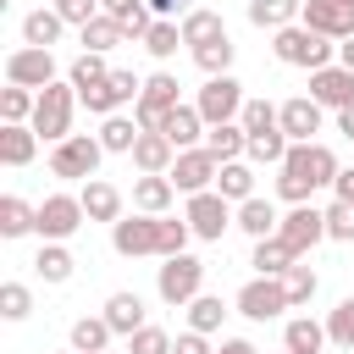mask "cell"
I'll list each match as a JSON object with an SVG mask.
<instances>
[{"label":"cell","instance_id":"cell-53","mask_svg":"<svg viewBox=\"0 0 354 354\" xmlns=\"http://www.w3.org/2000/svg\"><path fill=\"white\" fill-rule=\"evenodd\" d=\"M144 6H149V11H155V17H160V22H171V17H177V11H183V17H188V0H144Z\"/></svg>","mask_w":354,"mask_h":354},{"label":"cell","instance_id":"cell-1","mask_svg":"<svg viewBox=\"0 0 354 354\" xmlns=\"http://www.w3.org/2000/svg\"><path fill=\"white\" fill-rule=\"evenodd\" d=\"M188 238H194V227L183 216H144V210H133V216H122L111 227V249L122 260H144V254L171 260V254H188Z\"/></svg>","mask_w":354,"mask_h":354},{"label":"cell","instance_id":"cell-5","mask_svg":"<svg viewBox=\"0 0 354 354\" xmlns=\"http://www.w3.org/2000/svg\"><path fill=\"white\" fill-rule=\"evenodd\" d=\"M100 160H105V144H100V138H88V133H72V138H61V144L50 149V177H66V183H94Z\"/></svg>","mask_w":354,"mask_h":354},{"label":"cell","instance_id":"cell-38","mask_svg":"<svg viewBox=\"0 0 354 354\" xmlns=\"http://www.w3.org/2000/svg\"><path fill=\"white\" fill-rule=\"evenodd\" d=\"M326 343L343 348V354H354V293H343L337 310H326Z\"/></svg>","mask_w":354,"mask_h":354},{"label":"cell","instance_id":"cell-19","mask_svg":"<svg viewBox=\"0 0 354 354\" xmlns=\"http://www.w3.org/2000/svg\"><path fill=\"white\" fill-rule=\"evenodd\" d=\"M127 160L138 166V177H166L171 160H177V144H171L166 133H138V144H133Z\"/></svg>","mask_w":354,"mask_h":354},{"label":"cell","instance_id":"cell-55","mask_svg":"<svg viewBox=\"0 0 354 354\" xmlns=\"http://www.w3.org/2000/svg\"><path fill=\"white\" fill-rule=\"evenodd\" d=\"M216 354H260V348H254L249 337H221V348H216Z\"/></svg>","mask_w":354,"mask_h":354},{"label":"cell","instance_id":"cell-39","mask_svg":"<svg viewBox=\"0 0 354 354\" xmlns=\"http://www.w3.org/2000/svg\"><path fill=\"white\" fill-rule=\"evenodd\" d=\"M111 77V66H105V55H94V50H83L72 66H66V83L77 88V94H88V88H100Z\"/></svg>","mask_w":354,"mask_h":354},{"label":"cell","instance_id":"cell-46","mask_svg":"<svg viewBox=\"0 0 354 354\" xmlns=\"http://www.w3.org/2000/svg\"><path fill=\"white\" fill-rule=\"evenodd\" d=\"M177 44H183V28L155 17V22H149V33H144V50H149L155 61H171V55H177Z\"/></svg>","mask_w":354,"mask_h":354},{"label":"cell","instance_id":"cell-56","mask_svg":"<svg viewBox=\"0 0 354 354\" xmlns=\"http://www.w3.org/2000/svg\"><path fill=\"white\" fill-rule=\"evenodd\" d=\"M337 133H343V138H354V105H348V111H337Z\"/></svg>","mask_w":354,"mask_h":354},{"label":"cell","instance_id":"cell-10","mask_svg":"<svg viewBox=\"0 0 354 354\" xmlns=\"http://www.w3.org/2000/svg\"><path fill=\"white\" fill-rule=\"evenodd\" d=\"M83 221H88V216H83V199H77V194H44V199H39V227H33V232H39L44 243H66Z\"/></svg>","mask_w":354,"mask_h":354},{"label":"cell","instance_id":"cell-58","mask_svg":"<svg viewBox=\"0 0 354 354\" xmlns=\"http://www.w3.org/2000/svg\"><path fill=\"white\" fill-rule=\"evenodd\" d=\"M105 354H116V348H105Z\"/></svg>","mask_w":354,"mask_h":354},{"label":"cell","instance_id":"cell-50","mask_svg":"<svg viewBox=\"0 0 354 354\" xmlns=\"http://www.w3.org/2000/svg\"><path fill=\"white\" fill-rule=\"evenodd\" d=\"M171 343H177V337H166L160 326H144V332L127 337V354H171Z\"/></svg>","mask_w":354,"mask_h":354},{"label":"cell","instance_id":"cell-44","mask_svg":"<svg viewBox=\"0 0 354 354\" xmlns=\"http://www.w3.org/2000/svg\"><path fill=\"white\" fill-rule=\"evenodd\" d=\"M232 55H238L232 33H227V39H216V44H205V50H194V61H199V72H205V77H227V72H232Z\"/></svg>","mask_w":354,"mask_h":354},{"label":"cell","instance_id":"cell-13","mask_svg":"<svg viewBox=\"0 0 354 354\" xmlns=\"http://www.w3.org/2000/svg\"><path fill=\"white\" fill-rule=\"evenodd\" d=\"M6 83L11 88H50L55 83V55L50 50H33V44H22V50H11L6 55Z\"/></svg>","mask_w":354,"mask_h":354},{"label":"cell","instance_id":"cell-4","mask_svg":"<svg viewBox=\"0 0 354 354\" xmlns=\"http://www.w3.org/2000/svg\"><path fill=\"white\" fill-rule=\"evenodd\" d=\"M72 111H77V88L72 83H50V88H39V105H33V133L44 138V144H61V138H72Z\"/></svg>","mask_w":354,"mask_h":354},{"label":"cell","instance_id":"cell-24","mask_svg":"<svg viewBox=\"0 0 354 354\" xmlns=\"http://www.w3.org/2000/svg\"><path fill=\"white\" fill-rule=\"evenodd\" d=\"M77 199H83V216H88V221H111V227L122 221V194H116L105 177L83 183V194H77Z\"/></svg>","mask_w":354,"mask_h":354},{"label":"cell","instance_id":"cell-17","mask_svg":"<svg viewBox=\"0 0 354 354\" xmlns=\"http://www.w3.org/2000/svg\"><path fill=\"white\" fill-rule=\"evenodd\" d=\"M277 122H282L288 144H315V133H321L326 111H321L310 94H293V100H282V105H277Z\"/></svg>","mask_w":354,"mask_h":354},{"label":"cell","instance_id":"cell-40","mask_svg":"<svg viewBox=\"0 0 354 354\" xmlns=\"http://www.w3.org/2000/svg\"><path fill=\"white\" fill-rule=\"evenodd\" d=\"M288 149H293V144H288V133L277 127V133H254L243 160H249V166H282V160H288Z\"/></svg>","mask_w":354,"mask_h":354},{"label":"cell","instance_id":"cell-14","mask_svg":"<svg viewBox=\"0 0 354 354\" xmlns=\"http://www.w3.org/2000/svg\"><path fill=\"white\" fill-rule=\"evenodd\" d=\"M138 94H144V77H133V72H111L100 88L77 94V105H88V111L105 122V116H116L122 105H138Z\"/></svg>","mask_w":354,"mask_h":354},{"label":"cell","instance_id":"cell-8","mask_svg":"<svg viewBox=\"0 0 354 354\" xmlns=\"http://www.w3.org/2000/svg\"><path fill=\"white\" fill-rule=\"evenodd\" d=\"M243 83L227 72V77H205V88L194 94V111L205 116V127H221V122H238L243 116Z\"/></svg>","mask_w":354,"mask_h":354},{"label":"cell","instance_id":"cell-60","mask_svg":"<svg viewBox=\"0 0 354 354\" xmlns=\"http://www.w3.org/2000/svg\"><path fill=\"white\" fill-rule=\"evenodd\" d=\"M282 354H288V348H282Z\"/></svg>","mask_w":354,"mask_h":354},{"label":"cell","instance_id":"cell-21","mask_svg":"<svg viewBox=\"0 0 354 354\" xmlns=\"http://www.w3.org/2000/svg\"><path fill=\"white\" fill-rule=\"evenodd\" d=\"M105 321H111V332H116V337H133V332H144V326H149V321H144V299H138V293H127V288L105 299Z\"/></svg>","mask_w":354,"mask_h":354},{"label":"cell","instance_id":"cell-51","mask_svg":"<svg viewBox=\"0 0 354 354\" xmlns=\"http://www.w3.org/2000/svg\"><path fill=\"white\" fill-rule=\"evenodd\" d=\"M55 11H61V22L66 28H88L94 17H100V0H50Z\"/></svg>","mask_w":354,"mask_h":354},{"label":"cell","instance_id":"cell-49","mask_svg":"<svg viewBox=\"0 0 354 354\" xmlns=\"http://www.w3.org/2000/svg\"><path fill=\"white\" fill-rule=\"evenodd\" d=\"M326 238L354 243V205H343V199H332V205H326Z\"/></svg>","mask_w":354,"mask_h":354},{"label":"cell","instance_id":"cell-47","mask_svg":"<svg viewBox=\"0 0 354 354\" xmlns=\"http://www.w3.org/2000/svg\"><path fill=\"white\" fill-rule=\"evenodd\" d=\"M0 315L6 321H28L33 315V288L28 282H0Z\"/></svg>","mask_w":354,"mask_h":354},{"label":"cell","instance_id":"cell-20","mask_svg":"<svg viewBox=\"0 0 354 354\" xmlns=\"http://www.w3.org/2000/svg\"><path fill=\"white\" fill-rule=\"evenodd\" d=\"M277 221H282V210H277L271 199H260V194H254V199H243V205H238V221H232V227H238V232H249V238L260 243V238H277Z\"/></svg>","mask_w":354,"mask_h":354},{"label":"cell","instance_id":"cell-30","mask_svg":"<svg viewBox=\"0 0 354 354\" xmlns=\"http://www.w3.org/2000/svg\"><path fill=\"white\" fill-rule=\"evenodd\" d=\"M171 199H177L171 177H138L133 183V210H144V216H166Z\"/></svg>","mask_w":354,"mask_h":354},{"label":"cell","instance_id":"cell-22","mask_svg":"<svg viewBox=\"0 0 354 354\" xmlns=\"http://www.w3.org/2000/svg\"><path fill=\"white\" fill-rule=\"evenodd\" d=\"M61 33H66V22H61V11H55V6H39V11H28V17H22V44H33V50L61 44Z\"/></svg>","mask_w":354,"mask_h":354},{"label":"cell","instance_id":"cell-27","mask_svg":"<svg viewBox=\"0 0 354 354\" xmlns=\"http://www.w3.org/2000/svg\"><path fill=\"white\" fill-rule=\"evenodd\" d=\"M77 39H83V50H94V55H111V50H116V44H127L133 33H127L116 17H105V11H100L88 28H77Z\"/></svg>","mask_w":354,"mask_h":354},{"label":"cell","instance_id":"cell-31","mask_svg":"<svg viewBox=\"0 0 354 354\" xmlns=\"http://www.w3.org/2000/svg\"><path fill=\"white\" fill-rule=\"evenodd\" d=\"M177 149H199V138H205V116L194 111V105H177L171 116H166V127H160Z\"/></svg>","mask_w":354,"mask_h":354},{"label":"cell","instance_id":"cell-3","mask_svg":"<svg viewBox=\"0 0 354 354\" xmlns=\"http://www.w3.org/2000/svg\"><path fill=\"white\" fill-rule=\"evenodd\" d=\"M271 55H277L282 66H304V72H321V66H332V55H337V44H332L326 33H315V28H304V22H293V28H282V33H271Z\"/></svg>","mask_w":354,"mask_h":354},{"label":"cell","instance_id":"cell-36","mask_svg":"<svg viewBox=\"0 0 354 354\" xmlns=\"http://www.w3.org/2000/svg\"><path fill=\"white\" fill-rule=\"evenodd\" d=\"M293 260H299V254H293V249H288L282 238H260V243H254V254H249L254 277H282V271H288Z\"/></svg>","mask_w":354,"mask_h":354},{"label":"cell","instance_id":"cell-34","mask_svg":"<svg viewBox=\"0 0 354 354\" xmlns=\"http://www.w3.org/2000/svg\"><path fill=\"white\" fill-rule=\"evenodd\" d=\"M111 337H116V332H111L105 315H77V321H72V348H77V354H105Z\"/></svg>","mask_w":354,"mask_h":354},{"label":"cell","instance_id":"cell-32","mask_svg":"<svg viewBox=\"0 0 354 354\" xmlns=\"http://www.w3.org/2000/svg\"><path fill=\"white\" fill-rule=\"evenodd\" d=\"M39 155V133L33 127H6L0 122V166H28Z\"/></svg>","mask_w":354,"mask_h":354},{"label":"cell","instance_id":"cell-28","mask_svg":"<svg viewBox=\"0 0 354 354\" xmlns=\"http://www.w3.org/2000/svg\"><path fill=\"white\" fill-rule=\"evenodd\" d=\"M205 149H210L216 160H243V155H249V133H243V122L205 127Z\"/></svg>","mask_w":354,"mask_h":354},{"label":"cell","instance_id":"cell-48","mask_svg":"<svg viewBox=\"0 0 354 354\" xmlns=\"http://www.w3.org/2000/svg\"><path fill=\"white\" fill-rule=\"evenodd\" d=\"M238 122H243V133H249V138H254V133H277V127H282V122H277V105H271V100H249Z\"/></svg>","mask_w":354,"mask_h":354},{"label":"cell","instance_id":"cell-26","mask_svg":"<svg viewBox=\"0 0 354 354\" xmlns=\"http://www.w3.org/2000/svg\"><path fill=\"white\" fill-rule=\"evenodd\" d=\"M299 11H304V0H249V22H254V28H266V33L293 28V22H299Z\"/></svg>","mask_w":354,"mask_h":354},{"label":"cell","instance_id":"cell-25","mask_svg":"<svg viewBox=\"0 0 354 354\" xmlns=\"http://www.w3.org/2000/svg\"><path fill=\"white\" fill-rule=\"evenodd\" d=\"M282 348H288V354H321V348H326V321L293 315V321L282 326Z\"/></svg>","mask_w":354,"mask_h":354},{"label":"cell","instance_id":"cell-37","mask_svg":"<svg viewBox=\"0 0 354 354\" xmlns=\"http://www.w3.org/2000/svg\"><path fill=\"white\" fill-rule=\"evenodd\" d=\"M33 271H39L44 282H72L77 260H72V249H66V243H39V254H33Z\"/></svg>","mask_w":354,"mask_h":354},{"label":"cell","instance_id":"cell-11","mask_svg":"<svg viewBox=\"0 0 354 354\" xmlns=\"http://www.w3.org/2000/svg\"><path fill=\"white\" fill-rule=\"evenodd\" d=\"M277 238L304 260V254L326 238V210H315V205H288V210H282V221H277Z\"/></svg>","mask_w":354,"mask_h":354},{"label":"cell","instance_id":"cell-57","mask_svg":"<svg viewBox=\"0 0 354 354\" xmlns=\"http://www.w3.org/2000/svg\"><path fill=\"white\" fill-rule=\"evenodd\" d=\"M337 66H348V72H354V39H343V44H337Z\"/></svg>","mask_w":354,"mask_h":354},{"label":"cell","instance_id":"cell-12","mask_svg":"<svg viewBox=\"0 0 354 354\" xmlns=\"http://www.w3.org/2000/svg\"><path fill=\"white\" fill-rule=\"evenodd\" d=\"M238 315H249V321H277L282 310H293L288 304V288H282V277H249L243 288H238Z\"/></svg>","mask_w":354,"mask_h":354},{"label":"cell","instance_id":"cell-6","mask_svg":"<svg viewBox=\"0 0 354 354\" xmlns=\"http://www.w3.org/2000/svg\"><path fill=\"white\" fill-rule=\"evenodd\" d=\"M177 105H183V83H177L171 72H149V77H144V94H138V105H133V122H138L144 133H160Z\"/></svg>","mask_w":354,"mask_h":354},{"label":"cell","instance_id":"cell-45","mask_svg":"<svg viewBox=\"0 0 354 354\" xmlns=\"http://www.w3.org/2000/svg\"><path fill=\"white\" fill-rule=\"evenodd\" d=\"M282 288H288V304L299 310V304H310V299H315V288H321V277H315V271H310L304 260H293V266L282 271Z\"/></svg>","mask_w":354,"mask_h":354},{"label":"cell","instance_id":"cell-29","mask_svg":"<svg viewBox=\"0 0 354 354\" xmlns=\"http://www.w3.org/2000/svg\"><path fill=\"white\" fill-rule=\"evenodd\" d=\"M216 194L232 199V205L254 199V166H249V160H221V171H216Z\"/></svg>","mask_w":354,"mask_h":354},{"label":"cell","instance_id":"cell-9","mask_svg":"<svg viewBox=\"0 0 354 354\" xmlns=\"http://www.w3.org/2000/svg\"><path fill=\"white\" fill-rule=\"evenodd\" d=\"M183 221L194 227V238H205V243H221V232L238 221V205H232V199H221L216 188H205V194H188V210H183Z\"/></svg>","mask_w":354,"mask_h":354},{"label":"cell","instance_id":"cell-59","mask_svg":"<svg viewBox=\"0 0 354 354\" xmlns=\"http://www.w3.org/2000/svg\"><path fill=\"white\" fill-rule=\"evenodd\" d=\"M66 354H77V348H66Z\"/></svg>","mask_w":354,"mask_h":354},{"label":"cell","instance_id":"cell-41","mask_svg":"<svg viewBox=\"0 0 354 354\" xmlns=\"http://www.w3.org/2000/svg\"><path fill=\"white\" fill-rule=\"evenodd\" d=\"M100 11H105V17H116L133 39H144V33H149V22H155L144 0H100Z\"/></svg>","mask_w":354,"mask_h":354},{"label":"cell","instance_id":"cell-54","mask_svg":"<svg viewBox=\"0 0 354 354\" xmlns=\"http://www.w3.org/2000/svg\"><path fill=\"white\" fill-rule=\"evenodd\" d=\"M332 194H337L343 205H354V166H343V171H337V183H332Z\"/></svg>","mask_w":354,"mask_h":354},{"label":"cell","instance_id":"cell-33","mask_svg":"<svg viewBox=\"0 0 354 354\" xmlns=\"http://www.w3.org/2000/svg\"><path fill=\"white\" fill-rule=\"evenodd\" d=\"M33 227H39V205L6 194V199H0V238H28Z\"/></svg>","mask_w":354,"mask_h":354},{"label":"cell","instance_id":"cell-15","mask_svg":"<svg viewBox=\"0 0 354 354\" xmlns=\"http://www.w3.org/2000/svg\"><path fill=\"white\" fill-rule=\"evenodd\" d=\"M216 171H221V160L199 144V149H177V160H171V188L177 194H205V188H216Z\"/></svg>","mask_w":354,"mask_h":354},{"label":"cell","instance_id":"cell-18","mask_svg":"<svg viewBox=\"0 0 354 354\" xmlns=\"http://www.w3.org/2000/svg\"><path fill=\"white\" fill-rule=\"evenodd\" d=\"M310 100L321 105V111H348L354 105V72L348 66H321V72H310Z\"/></svg>","mask_w":354,"mask_h":354},{"label":"cell","instance_id":"cell-2","mask_svg":"<svg viewBox=\"0 0 354 354\" xmlns=\"http://www.w3.org/2000/svg\"><path fill=\"white\" fill-rule=\"evenodd\" d=\"M337 155L326 149V144H293L288 149V160L277 166V199H288V205H310L321 188H332L337 183Z\"/></svg>","mask_w":354,"mask_h":354},{"label":"cell","instance_id":"cell-16","mask_svg":"<svg viewBox=\"0 0 354 354\" xmlns=\"http://www.w3.org/2000/svg\"><path fill=\"white\" fill-rule=\"evenodd\" d=\"M299 22L326 33L332 44H343V39H354V0H304Z\"/></svg>","mask_w":354,"mask_h":354},{"label":"cell","instance_id":"cell-43","mask_svg":"<svg viewBox=\"0 0 354 354\" xmlns=\"http://www.w3.org/2000/svg\"><path fill=\"white\" fill-rule=\"evenodd\" d=\"M221 321H227V304H221V293H199V299L188 304V332H205V337H210Z\"/></svg>","mask_w":354,"mask_h":354},{"label":"cell","instance_id":"cell-42","mask_svg":"<svg viewBox=\"0 0 354 354\" xmlns=\"http://www.w3.org/2000/svg\"><path fill=\"white\" fill-rule=\"evenodd\" d=\"M33 105H39L33 88H0V122L6 127H28L33 122Z\"/></svg>","mask_w":354,"mask_h":354},{"label":"cell","instance_id":"cell-7","mask_svg":"<svg viewBox=\"0 0 354 354\" xmlns=\"http://www.w3.org/2000/svg\"><path fill=\"white\" fill-rule=\"evenodd\" d=\"M155 293H160L171 310L194 304V299L205 293V260H194V254H171V260L155 271Z\"/></svg>","mask_w":354,"mask_h":354},{"label":"cell","instance_id":"cell-35","mask_svg":"<svg viewBox=\"0 0 354 354\" xmlns=\"http://www.w3.org/2000/svg\"><path fill=\"white\" fill-rule=\"evenodd\" d=\"M138 133H144V127H138L133 116H105L94 138L105 144V155H133V144H138Z\"/></svg>","mask_w":354,"mask_h":354},{"label":"cell","instance_id":"cell-23","mask_svg":"<svg viewBox=\"0 0 354 354\" xmlns=\"http://www.w3.org/2000/svg\"><path fill=\"white\" fill-rule=\"evenodd\" d=\"M183 44L188 50H205V44H216V39H227V22H221V11H205V6H194L183 22Z\"/></svg>","mask_w":354,"mask_h":354},{"label":"cell","instance_id":"cell-52","mask_svg":"<svg viewBox=\"0 0 354 354\" xmlns=\"http://www.w3.org/2000/svg\"><path fill=\"white\" fill-rule=\"evenodd\" d=\"M171 354H216V348H210V337H205V332H183V337L171 343Z\"/></svg>","mask_w":354,"mask_h":354}]
</instances>
